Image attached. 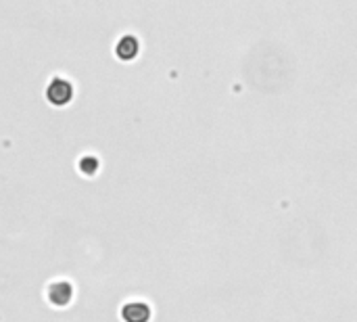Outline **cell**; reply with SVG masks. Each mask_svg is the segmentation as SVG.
I'll use <instances>...</instances> for the list:
<instances>
[{"label":"cell","instance_id":"1","mask_svg":"<svg viewBox=\"0 0 357 322\" xmlns=\"http://www.w3.org/2000/svg\"><path fill=\"white\" fill-rule=\"evenodd\" d=\"M46 300L54 308H67L73 302V285L65 279H56L46 287Z\"/></svg>","mask_w":357,"mask_h":322},{"label":"cell","instance_id":"2","mask_svg":"<svg viewBox=\"0 0 357 322\" xmlns=\"http://www.w3.org/2000/svg\"><path fill=\"white\" fill-rule=\"evenodd\" d=\"M119 316L123 322H149L151 321V306L144 302H128L121 306Z\"/></svg>","mask_w":357,"mask_h":322}]
</instances>
